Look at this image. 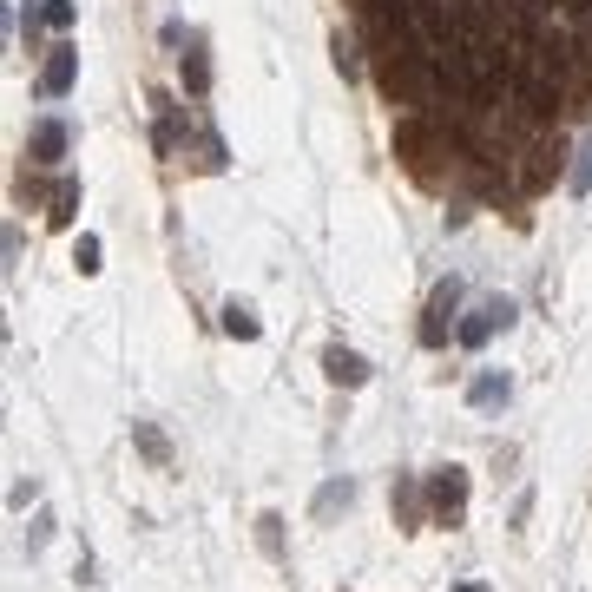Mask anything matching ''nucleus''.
Here are the masks:
<instances>
[{
	"mask_svg": "<svg viewBox=\"0 0 592 592\" xmlns=\"http://www.w3.org/2000/svg\"><path fill=\"white\" fill-rule=\"evenodd\" d=\"M132 435H139V448L152 454V461H172V448H165V435H158V428H145V421H139V428H132Z\"/></svg>",
	"mask_w": 592,
	"mask_h": 592,
	"instance_id": "obj_16",
	"label": "nucleus"
},
{
	"mask_svg": "<svg viewBox=\"0 0 592 592\" xmlns=\"http://www.w3.org/2000/svg\"><path fill=\"white\" fill-rule=\"evenodd\" d=\"M178 79H185V93H191V99L211 93V60H204V40H198V33H191L185 53H178Z\"/></svg>",
	"mask_w": 592,
	"mask_h": 592,
	"instance_id": "obj_6",
	"label": "nucleus"
},
{
	"mask_svg": "<svg viewBox=\"0 0 592 592\" xmlns=\"http://www.w3.org/2000/svg\"><path fill=\"white\" fill-rule=\"evenodd\" d=\"M356 500V481H329L323 494H316V514H336V507H349Z\"/></svg>",
	"mask_w": 592,
	"mask_h": 592,
	"instance_id": "obj_10",
	"label": "nucleus"
},
{
	"mask_svg": "<svg viewBox=\"0 0 592 592\" xmlns=\"http://www.w3.org/2000/svg\"><path fill=\"white\" fill-rule=\"evenodd\" d=\"M461 296H468V290H461L454 277H448V283H435V296H428V323H421V343H428V349H441V343L454 336V329H461V323H454Z\"/></svg>",
	"mask_w": 592,
	"mask_h": 592,
	"instance_id": "obj_1",
	"label": "nucleus"
},
{
	"mask_svg": "<svg viewBox=\"0 0 592 592\" xmlns=\"http://www.w3.org/2000/svg\"><path fill=\"white\" fill-rule=\"evenodd\" d=\"M586 191H592V139L573 152V198H586Z\"/></svg>",
	"mask_w": 592,
	"mask_h": 592,
	"instance_id": "obj_12",
	"label": "nucleus"
},
{
	"mask_svg": "<svg viewBox=\"0 0 592 592\" xmlns=\"http://www.w3.org/2000/svg\"><path fill=\"white\" fill-rule=\"evenodd\" d=\"M454 592H487V586H481V579H468V586H454Z\"/></svg>",
	"mask_w": 592,
	"mask_h": 592,
	"instance_id": "obj_17",
	"label": "nucleus"
},
{
	"mask_svg": "<svg viewBox=\"0 0 592 592\" xmlns=\"http://www.w3.org/2000/svg\"><path fill=\"white\" fill-rule=\"evenodd\" d=\"M60 152H66V125L60 119H40L27 132V158H33V165H60Z\"/></svg>",
	"mask_w": 592,
	"mask_h": 592,
	"instance_id": "obj_7",
	"label": "nucleus"
},
{
	"mask_svg": "<svg viewBox=\"0 0 592 592\" xmlns=\"http://www.w3.org/2000/svg\"><path fill=\"white\" fill-rule=\"evenodd\" d=\"M257 546H264L270 560H283V520H277V514H264V520H257Z\"/></svg>",
	"mask_w": 592,
	"mask_h": 592,
	"instance_id": "obj_11",
	"label": "nucleus"
},
{
	"mask_svg": "<svg viewBox=\"0 0 592 592\" xmlns=\"http://www.w3.org/2000/svg\"><path fill=\"white\" fill-rule=\"evenodd\" d=\"M323 375H329V382H336V389H362V382H369V362H362L356 349L329 343V349H323Z\"/></svg>",
	"mask_w": 592,
	"mask_h": 592,
	"instance_id": "obj_5",
	"label": "nucleus"
},
{
	"mask_svg": "<svg viewBox=\"0 0 592 592\" xmlns=\"http://www.w3.org/2000/svg\"><path fill=\"white\" fill-rule=\"evenodd\" d=\"M40 20H47V27H73V20H79V7H73V0H47V7H40Z\"/></svg>",
	"mask_w": 592,
	"mask_h": 592,
	"instance_id": "obj_13",
	"label": "nucleus"
},
{
	"mask_svg": "<svg viewBox=\"0 0 592 592\" xmlns=\"http://www.w3.org/2000/svg\"><path fill=\"white\" fill-rule=\"evenodd\" d=\"M336 73H343V79H356V73H362V60H356V40H343V33H336Z\"/></svg>",
	"mask_w": 592,
	"mask_h": 592,
	"instance_id": "obj_15",
	"label": "nucleus"
},
{
	"mask_svg": "<svg viewBox=\"0 0 592 592\" xmlns=\"http://www.w3.org/2000/svg\"><path fill=\"white\" fill-rule=\"evenodd\" d=\"M73 79H79V53L60 40V47L47 53V66H40V99H66V93H73Z\"/></svg>",
	"mask_w": 592,
	"mask_h": 592,
	"instance_id": "obj_4",
	"label": "nucleus"
},
{
	"mask_svg": "<svg viewBox=\"0 0 592 592\" xmlns=\"http://www.w3.org/2000/svg\"><path fill=\"white\" fill-rule=\"evenodd\" d=\"M507 389H514L507 375H474V382H468V402L474 408H494V402H507Z\"/></svg>",
	"mask_w": 592,
	"mask_h": 592,
	"instance_id": "obj_9",
	"label": "nucleus"
},
{
	"mask_svg": "<svg viewBox=\"0 0 592 592\" xmlns=\"http://www.w3.org/2000/svg\"><path fill=\"white\" fill-rule=\"evenodd\" d=\"M507 323H514V303H507V296H487V303H474V310H468V323L454 329V343H461V349H481L487 336L507 329Z\"/></svg>",
	"mask_w": 592,
	"mask_h": 592,
	"instance_id": "obj_2",
	"label": "nucleus"
},
{
	"mask_svg": "<svg viewBox=\"0 0 592 592\" xmlns=\"http://www.w3.org/2000/svg\"><path fill=\"white\" fill-rule=\"evenodd\" d=\"M428 507H435V520L461 527V514H468V481H461V468H441V474H435V487H428Z\"/></svg>",
	"mask_w": 592,
	"mask_h": 592,
	"instance_id": "obj_3",
	"label": "nucleus"
},
{
	"mask_svg": "<svg viewBox=\"0 0 592 592\" xmlns=\"http://www.w3.org/2000/svg\"><path fill=\"white\" fill-rule=\"evenodd\" d=\"M73 264H79V277H93V270H99V237H79V244H73Z\"/></svg>",
	"mask_w": 592,
	"mask_h": 592,
	"instance_id": "obj_14",
	"label": "nucleus"
},
{
	"mask_svg": "<svg viewBox=\"0 0 592 592\" xmlns=\"http://www.w3.org/2000/svg\"><path fill=\"white\" fill-rule=\"evenodd\" d=\"M224 336H237V343H257V310H250V303H224Z\"/></svg>",
	"mask_w": 592,
	"mask_h": 592,
	"instance_id": "obj_8",
	"label": "nucleus"
}]
</instances>
